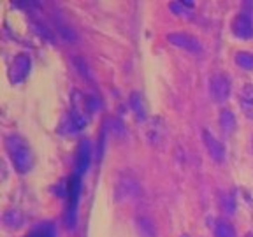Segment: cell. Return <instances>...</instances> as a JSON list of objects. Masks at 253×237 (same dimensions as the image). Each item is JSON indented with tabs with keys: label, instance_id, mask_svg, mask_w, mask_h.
Segmentation results:
<instances>
[{
	"label": "cell",
	"instance_id": "cell-1",
	"mask_svg": "<svg viewBox=\"0 0 253 237\" xmlns=\"http://www.w3.org/2000/svg\"><path fill=\"white\" fill-rule=\"evenodd\" d=\"M5 151H7V157L11 160L12 167L18 174H28L34 169V163H36V157H34V150L28 144V141L23 135L12 134L5 137Z\"/></svg>",
	"mask_w": 253,
	"mask_h": 237
},
{
	"label": "cell",
	"instance_id": "cell-2",
	"mask_svg": "<svg viewBox=\"0 0 253 237\" xmlns=\"http://www.w3.org/2000/svg\"><path fill=\"white\" fill-rule=\"evenodd\" d=\"M65 194H67V214H65V220H67L69 229H74L76 220H78V202L79 195H81V176L74 174L69 179Z\"/></svg>",
	"mask_w": 253,
	"mask_h": 237
},
{
	"label": "cell",
	"instance_id": "cell-3",
	"mask_svg": "<svg viewBox=\"0 0 253 237\" xmlns=\"http://www.w3.org/2000/svg\"><path fill=\"white\" fill-rule=\"evenodd\" d=\"M30 71H32L30 56L27 53H20V55H16L12 58L11 65H9V71H7L9 81L12 84H21L30 76Z\"/></svg>",
	"mask_w": 253,
	"mask_h": 237
},
{
	"label": "cell",
	"instance_id": "cell-4",
	"mask_svg": "<svg viewBox=\"0 0 253 237\" xmlns=\"http://www.w3.org/2000/svg\"><path fill=\"white\" fill-rule=\"evenodd\" d=\"M230 78L223 72H214L210 78V95L216 104H223L230 97Z\"/></svg>",
	"mask_w": 253,
	"mask_h": 237
},
{
	"label": "cell",
	"instance_id": "cell-5",
	"mask_svg": "<svg viewBox=\"0 0 253 237\" xmlns=\"http://www.w3.org/2000/svg\"><path fill=\"white\" fill-rule=\"evenodd\" d=\"M115 192H116L115 195L118 202H130V200H134L135 197H139V194H141V185H139L135 178L125 174V176H120L118 178Z\"/></svg>",
	"mask_w": 253,
	"mask_h": 237
},
{
	"label": "cell",
	"instance_id": "cell-6",
	"mask_svg": "<svg viewBox=\"0 0 253 237\" xmlns=\"http://www.w3.org/2000/svg\"><path fill=\"white\" fill-rule=\"evenodd\" d=\"M167 40L172 46L181 47V49L192 53V55H202L204 53V47H202L201 40L195 36H192V34H186V32H172V34L167 36Z\"/></svg>",
	"mask_w": 253,
	"mask_h": 237
},
{
	"label": "cell",
	"instance_id": "cell-7",
	"mask_svg": "<svg viewBox=\"0 0 253 237\" xmlns=\"http://www.w3.org/2000/svg\"><path fill=\"white\" fill-rule=\"evenodd\" d=\"M230 30H232L234 37L241 40H252L253 39V18H250L245 12L234 16L232 23H230Z\"/></svg>",
	"mask_w": 253,
	"mask_h": 237
},
{
	"label": "cell",
	"instance_id": "cell-8",
	"mask_svg": "<svg viewBox=\"0 0 253 237\" xmlns=\"http://www.w3.org/2000/svg\"><path fill=\"white\" fill-rule=\"evenodd\" d=\"M202 141H204V146L210 153V157L213 158L214 162L221 163L227 158V148L225 144L220 141L218 137H214L210 130H202Z\"/></svg>",
	"mask_w": 253,
	"mask_h": 237
},
{
	"label": "cell",
	"instance_id": "cell-9",
	"mask_svg": "<svg viewBox=\"0 0 253 237\" xmlns=\"http://www.w3.org/2000/svg\"><path fill=\"white\" fill-rule=\"evenodd\" d=\"M90 160H91V146H90V141L84 139V141L79 142L78 157H76V174L78 176H83L86 172L88 167H90Z\"/></svg>",
	"mask_w": 253,
	"mask_h": 237
},
{
	"label": "cell",
	"instance_id": "cell-10",
	"mask_svg": "<svg viewBox=\"0 0 253 237\" xmlns=\"http://www.w3.org/2000/svg\"><path fill=\"white\" fill-rule=\"evenodd\" d=\"M2 223H4V227L7 230L16 232V230H20L21 227L25 225V214L21 213L20 209L12 207V209H7L4 213V216H2Z\"/></svg>",
	"mask_w": 253,
	"mask_h": 237
},
{
	"label": "cell",
	"instance_id": "cell-11",
	"mask_svg": "<svg viewBox=\"0 0 253 237\" xmlns=\"http://www.w3.org/2000/svg\"><path fill=\"white\" fill-rule=\"evenodd\" d=\"M239 107L246 118L253 119V84H245L239 91Z\"/></svg>",
	"mask_w": 253,
	"mask_h": 237
},
{
	"label": "cell",
	"instance_id": "cell-12",
	"mask_svg": "<svg viewBox=\"0 0 253 237\" xmlns=\"http://www.w3.org/2000/svg\"><path fill=\"white\" fill-rule=\"evenodd\" d=\"M218 123H220V128L221 132L225 135H230L234 130H236L237 126V121H236V116H234V113L230 109H221L220 115H218Z\"/></svg>",
	"mask_w": 253,
	"mask_h": 237
},
{
	"label": "cell",
	"instance_id": "cell-13",
	"mask_svg": "<svg viewBox=\"0 0 253 237\" xmlns=\"http://www.w3.org/2000/svg\"><path fill=\"white\" fill-rule=\"evenodd\" d=\"M130 107H132L135 118H137L139 121H146V116H148L146 100H144V97H142L141 93L134 91V93L130 95Z\"/></svg>",
	"mask_w": 253,
	"mask_h": 237
},
{
	"label": "cell",
	"instance_id": "cell-14",
	"mask_svg": "<svg viewBox=\"0 0 253 237\" xmlns=\"http://www.w3.org/2000/svg\"><path fill=\"white\" fill-rule=\"evenodd\" d=\"M170 12H172L174 16H178V18H183V20H188V18H192V16L195 14V5L194 2H172V4L169 5Z\"/></svg>",
	"mask_w": 253,
	"mask_h": 237
},
{
	"label": "cell",
	"instance_id": "cell-15",
	"mask_svg": "<svg viewBox=\"0 0 253 237\" xmlns=\"http://www.w3.org/2000/svg\"><path fill=\"white\" fill-rule=\"evenodd\" d=\"M135 225H137L139 237H157V227H155L151 218H148V216L137 218Z\"/></svg>",
	"mask_w": 253,
	"mask_h": 237
},
{
	"label": "cell",
	"instance_id": "cell-16",
	"mask_svg": "<svg viewBox=\"0 0 253 237\" xmlns=\"http://www.w3.org/2000/svg\"><path fill=\"white\" fill-rule=\"evenodd\" d=\"M27 237H56V227L51 221H42L34 227Z\"/></svg>",
	"mask_w": 253,
	"mask_h": 237
},
{
	"label": "cell",
	"instance_id": "cell-17",
	"mask_svg": "<svg viewBox=\"0 0 253 237\" xmlns=\"http://www.w3.org/2000/svg\"><path fill=\"white\" fill-rule=\"evenodd\" d=\"M213 234H214V237H237V232H236V229H234V225L227 220H218L216 223H214Z\"/></svg>",
	"mask_w": 253,
	"mask_h": 237
},
{
	"label": "cell",
	"instance_id": "cell-18",
	"mask_svg": "<svg viewBox=\"0 0 253 237\" xmlns=\"http://www.w3.org/2000/svg\"><path fill=\"white\" fill-rule=\"evenodd\" d=\"M220 205H221V209H223V213H227V214H234V213H236L237 202H236V197H234V194H221Z\"/></svg>",
	"mask_w": 253,
	"mask_h": 237
},
{
	"label": "cell",
	"instance_id": "cell-19",
	"mask_svg": "<svg viewBox=\"0 0 253 237\" xmlns=\"http://www.w3.org/2000/svg\"><path fill=\"white\" fill-rule=\"evenodd\" d=\"M234 60H236V63L243 69V71H253V55L252 53L239 51V53H236Z\"/></svg>",
	"mask_w": 253,
	"mask_h": 237
},
{
	"label": "cell",
	"instance_id": "cell-20",
	"mask_svg": "<svg viewBox=\"0 0 253 237\" xmlns=\"http://www.w3.org/2000/svg\"><path fill=\"white\" fill-rule=\"evenodd\" d=\"M107 126H109V132L115 135V137L122 139L123 135H125V126H123V123L120 121V119H116V118L109 119V121H107Z\"/></svg>",
	"mask_w": 253,
	"mask_h": 237
},
{
	"label": "cell",
	"instance_id": "cell-21",
	"mask_svg": "<svg viewBox=\"0 0 253 237\" xmlns=\"http://www.w3.org/2000/svg\"><path fill=\"white\" fill-rule=\"evenodd\" d=\"M58 36H60V39H63L65 42H78L76 32L69 27H58Z\"/></svg>",
	"mask_w": 253,
	"mask_h": 237
},
{
	"label": "cell",
	"instance_id": "cell-22",
	"mask_svg": "<svg viewBox=\"0 0 253 237\" xmlns=\"http://www.w3.org/2000/svg\"><path fill=\"white\" fill-rule=\"evenodd\" d=\"M245 237H253V234H246V236Z\"/></svg>",
	"mask_w": 253,
	"mask_h": 237
},
{
	"label": "cell",
	"instance_id": "cell-23",
	"mask_svg": "<svg viewBox=\"0 0 253 237\" xmlns=\"http://www.w3.org/2000/svg\"><path fill=\"white\" fill-rule=\"evenodd\" d=\"M183 237H188V236H183Z\"/></svg>",
	"mask_w": 253,
	"mask_h": 237
}]
</instances>
